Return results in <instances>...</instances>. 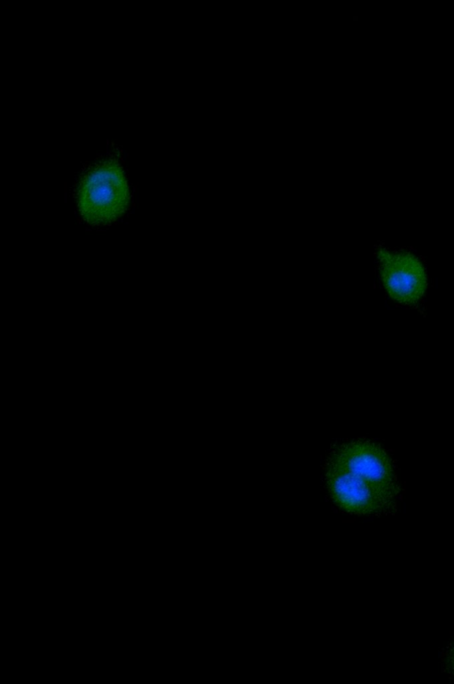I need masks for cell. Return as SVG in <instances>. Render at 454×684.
<instances>
[{
	"label": "cell",
	"mask_w": 454,
	"mask_h": 684,
	"mask_svg": "<svg viewBox=\"0 0 454 684\" xmlns=\"http://www.w3.org/2000/svg\"><path fill=\"white\" fill-rule=\"evenodd\" d=\"M129 200V186L123 170L112 160L92 166L78 185L79 211L91 224L113 222L125 212Z\"/></svg>",
	"instance_id": "1"
},
{
	"label": "cell",
	"mask_w": 454,
	"mask_h": 684,
	"mask_svg": "<svg viewBox=\"0 0 454 684\" xmlns=\"http://www.w3.org/2000/svg\"><path fill=\"white\" fill-rule=\"evenodd\" d=\"M326 482L335 503L353 514H377L390 509L398 494L383 490L341 468L327 464Z\"/></svg>",
	"instance_id": "2"
},
{
	"label": "cell",
	"mask_w": 454,
	"mask_h": 684,
	"mask_svg": "<svg viewBox=\"0 0 454 684\" xmlns=\"http://www.w3.org/2000/svg\"><path fill=\"white\" fill-rule=\"evenodd\" d=\"M328 464L349 471L383 490L399 494L391 460L375 444L367 441L342 444L332 452Z\"/></svg>",
	"instance_id": "3"
},
{
	"label": "cell",
	"mask_w": 454,
	"mask_h": 684,
	"mask_svg": "<svg viewBox=\"0 0 454 684\" xmlns=\"http://www.w3.org/2000/svg\"><path fill=\"white\" fill-rule=\"evenodd\" d=\"M377 257L385 287L394 299L411 303L423 295L427 285L426 274L415 256L379 248Z\"/></svg>",
	"instance_id": "4"
},
{
	"label": "cell",
	"mask_w": 454,
	"mask_h": 684,
	"mask_svg": "<svg viewBox=\"0 0 454 684\" xmlns=\"http://www.w3.org/2000/svg\"><path fill=\"white\" fill-rule=\"evenodd\" d=\"M442 664L447 674L454 679V641L445 648L442 654Z\"/></svg>",
	"instance_id": "5"
}]
</instances>
